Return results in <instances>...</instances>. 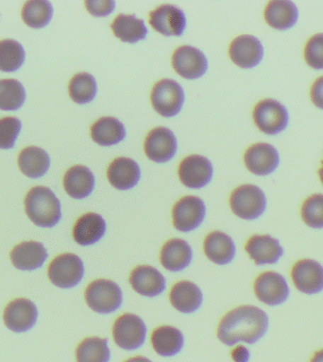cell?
I'll use <instances>...</instances> for the list:
<instances>
[{
    "label": "cell",
    "instance_id": "1",
    "mask_svg": "<svg viewBox=\"0 0 323 362\" xmlns=\"http://www.w3.org/2000/svg\"><path fill=\"white\" fill-rule=\"evenodd\" d=\"M268 314L254 305H241L227 313L218 325L217 338L227 346L254 344L268 329Z\"/></svg>",
    "mask_w": 323,
    "mask_h": 362
},
{
    "label": "cell",
    "instance_id": "2",
    "mask_svg": "<svg viewBox=\"0 0 323 362\" xmlns=\"http://www.w3.org/2000/svg\"><path fill=\"white\" fill-rule=\"evenodd\" d=\"M25 209L31 222L41 228H52L62 217L61 203L50 189L37 186L25 198Z\"/></svg>",
    "mask_w": 323,
    "mask_h": 362
},
{
    "label": "cell",
    "instance_id": "3",
    "mask_svg": "<svg viewBox=\"0 0 323 362\" xmlns=\"http://www.w3.org/2000/svg\"><path fill=\"white\" fill-rule=\"evenodd\" d=\"M88 307L101 314L115 313L121 307L123 293L115 282L109 279H98L88 286L85 291Z\"/></svg>",
    "mask_w": 323,
    "mask_h": 362
},
{
    "label": "cell",
    "instance_id": "4",
    "mask_svg": "<svg viewBox=\"0 0 323 362\" xmlns=\"http://www.w3.org/2000/svg\"><path fill=\"white\" fill-rule=\"evenodd\" d=\"M230 206L232 212L241 219L255 220L266 211V194L259 187L245 184L232 192Z\"/></svg>",
    "mask_w": 323,
    "mask_h": 362
},
{
    "label": "cell",
    "instance_id": "5",
    "mask_svg": "<svg viewBox=\"0 0 323 362\" xmlns=\"http://www.w3.org/2000/svg\"><path fill=\"white\" fill-rule=\"evenodd\" d=\"M147 328L140 317L125 313L115 320L113 337L116 345L127 351L137 350L144 344Z\"/></svg>",
    "mask_w": 323,
    "mask_h": 362
},
{
    "label": "cell",
    "instance_id": "6",
    "mask_svg": "<svg viewBox=\"0 0 323 362\" xmlns=\"http://www.w3.org/2000/svg\"><path fill=\"white\" fill-rule=\"evenodd\" d=\"M150 100L153 109L159 115L172 117L181 112L184 102V90L177 81L164 78L153 86Z\"/></svg>",
    "mask_w": 323,
    "mask_h": 362
},
{
    "label": "cell",
    "instance_id": "7",
    "mask_svg": "<svg viewBox=\"0 0 323 362\" xmlns=\"http://www.w3.org/2000/svg\"><path fill=\"white\" fill-rule=\"evenodd\" d=\"M254 120L258 129L268 135H276L288 127L289 115L288 110L274 99H264L255 106Z\"/></svg>",
    "mask_w": 323,
    "mask_h": 362
},
{
    "label": "cell",
    "instance_id": "8",
    "mask_svg": "<svg viewBox=\"0 0 323 362\" xmlns=\"http://www.w3.org/2000/svg\"><path fill=\"white\" fill-rule=\"evenodd\" d=\"M84 276V266L81 257L75 254L60 255L48 267V277L57 287H76Z\"/></svg>",
    "mask_w": 323,
    "mask_h": 362
},
{
    "label": "cell",
    "instance_id": "9",
    "mask_svg": "<svg viewBox=\"0 0 323 362\" xmlns=\"http://www.w3.org/2000/svg\"><path fill=\"white\" fill-rule=\"evenodd\" d=\"M205 214L206 208L203 201L194 195H187L181 198L173 206V225L181 232L195 230L203 223Z\"/></svg>",
    "mask_w": 323,
    "mask_h": 362
},
{
    "label": "cell",
    "instance_id": "10",
    "mask_svg": "<svg viewBox=\"0 0 323 362\" xmlns=\"http://www.w3.org/2000/svg\"><path fill=\"white\" fill-rule=\"evenodd\" d=\"M254 288L257 298L268 305L283 304L290 293L285 277L276 272L261 274L255 280Z\"/></svg>",
    "mask_w": 323,
    "mask_h": 362
},
{
    "label": "cell",
    "instance_id": "11",
    "mask_svg": "<svg viewBox=\"0 0 323 362\" xmlns=\"http://www.w3.org/2000/svg\"><path fill=\"white\" fill-rule=\"evenodd\" d=\"M212 165L208 158L200 155L188 156L181 161L178 175L181 183L187 188L201 189L211 181Z\"/></svg>",
    "mask_w": 323,
    "mask_h": 362
},
{
    "label": "cell",
    "instance_id": "12",
    "mask_svg": "<svg viewBox=\"0 0 323 362\" xmlns=\"http://www.w3.org/2000/svg\"><path fill=\"white\" fill-rule=\"evenodd\" d=\"M177 139L167 127H159L150 130L144 144V154L155 163H166L177 152Z\"/></svg>",
    "mask_w": 323,
    "mask_h": 362
},
{
    "label": "cell",
    "instance_id": "13",
    "mask_svg": "<svg viewBox=\"0 0 323 362\" xmlns=\"http://www.w3.org/2000/svg\"><path fill=\"white\" fill-rule=\"evenodd\" d=\"M175 72L186 79L203 76L208 69V61L200 49L191 45H183L175 50L172 56Z\"/></svg>",
    "mask_w": 323,
    "mask_h": 362
},
{
    "label": "cell",
    "instance_id": "14",
    "mask_svg": "<svg viewBox=\"0 0 323 362\" xmlns=\"http://www.w3.org/2000/svg\"><path fill=\"white\" fill-rule=\"evenodd\" d=\"M229 56L232 62L241 68L249 69L257 66L264 57L262 42L249 34L238 36L230 45Z\"/></svg>",
    "mask_w": 323,
    "mask_h": 362
},
{
    "label": "cell",
    "instance_id": "15",
    "mask_svg": "<svg viewBox=\"0 0 323 362\" xmlns=\"http://www.w3.org/2000/svg\"><path fill=\"white\" fill-rule=\"evenodd\" d=\"M149 24L164 36H181L186 27V14L176 6H159L150 11Z\"/></svg>",
    "mask_w": 323,
    "mask_h": 362
},
{
    "label": "cell",
    "instance_id": "16",
    "mask_svg": "<svg viewBox=\"0 0 323 362\" xmlns=\"http://www.w3.org/2000/svg\"><path fill=\"white\" fill-rule=\"evenodd\" d=\"M244 163L252 174L268 175L279 166L280 156L271 144L258 143L246 149L244 155Z\"/></svg>",
    "mask_w": 323,
    "mask_h": 362
},
{
    "label": "cell",
    "instance_id": "17",
    "mask_svg": "<svg viewBox=\"0 0 323 362\" xmlns=\"http://www.w3.org/2000/svg\"><path fill=\"white\" fill-rule=\"evenodd\" d=\"M291 277L300 291L317 294L323 291V266L313 259H302L294 264Z\"/></svg>",
    "mask_w": 323,
    "mask_h": 362
},
{
    "label": "cell",
    "instance_id": "18",
    "mask_svg": "<svg viewBox=\"0 0 323 362\" xmlns=\"http://www.w3.org/2000/svg\"><path fill=\"white\" fill-rule=\"evenodd\" d=\"M37 316L38 311L30 300L17 298L5 308L3 319L8 329L21 333L30 330L35 325Z\"/></svg>",
    "mask_w": 323,
    "mask_h": 362
},
{
    "label": "cell",
    "instance_id": "19",
    "mask_svg": "<svg viewBox=\"0 0 323 362\" xmlns=\"http://www.w3.org/2000/svg\"><path fill=\"white\" fill-rule=\"evenodd\" d=\"M245 250L256 265L275 264L283 255L279 240L269 235H254L246 242Z\"/></svg>",
    "mask_w": 323,
    "mask_h": 362
},
{
    "label": "cell",
    "instance_id": "20",
    "mask_svg": "<svg viewBox=\"0 0 323 362\" xmlns=\"http://www.w3.org/2000/svg\"><path fill=\"white\" fill-rule=\"evenodd\" d=\"M130 283L141 296L154 297L166 290V279L161 272L149 265H140L132 272Z\"/></svg>",
    "mask_w": 323,
    "mask_h": 362
},
{
    "label": "cell",
    "instance_id": "21",
    "mask_svg": "<svg viewBox=\"0 0 323 362\" xmlns=\"http://www.w3.org/2000/svg\"><path fill=\"white\" fill-rule=\"evenodd\" d=\"M140 167L130 158L113 160L107 169V178L110 185L120 191L132 189L140 180Z\"/></svg>",
    "mask_w": 323,
    "mask_h": 362
},
{
    "label": "cell",
    "instance_id": "22",
    "mask_svg": "<svg viewBox=\"0 0 323 362\" xmlns=\"http://www.w3.org/2000/svg\"><path fill=\"white\" fill-rule=\"evenodd\" d=\"M106 233V222L101 215L88 212L79 217L73 228V238L79 245L88 246L99 242Z\"/></svg>",
    "mask_w": 323,
    "mask_h": 362
},
{
    "label": "cell",
    "instance_id": "23",
    "mask_svg": "<svg viewBox=\"0 0 323 362\" xmlns=\"http://www.w3.org/2000/svg\"><path fill=\"white\" fill-rule=\"evenodd\" d=\"M203 249L206 257L218 265L229 264L237 253L234 240L221 231H214L207 235Z\"/></svg>",
    "mask_w": 323,
    "mask_h": 362
},
{
    "label": "cell",
    "instance_id": "24",
    "mask_svg": "<svg viewBox=\"0 0 323 362\" xmlns=\"http://www.w3.org/2000/svg\"><path fill=\"white\" fill-rule=\"evenodd\" d=\"M193 259L189 243L183 239H172L162 247L160 262L170 272H180L188 267Z\"/></svg>",
    "mask_w": 323,
    "mask_h": 362
},
{
    "label": "cell",
    "instance_id": "25",
    "mask_svg": "<svg viewBox=\"0 0 323 362\" xmlns=\"http://www.w3.org/2000/svg\"><path fill=\"white\" fill-rule=\"evenodd\" d=\"M47 257V250L38 242L20 243L14 246L11 252V259L14 267L22 271H33L41 267Z\"/></svg>",
    "mask_w": 323,
    "mask_h": 362
},
{
    "label": "cell",
    "instance_id": "26",
    "mask_svg": "<svg viewBox=\"0 0 323 362\" xmlns=\"http://www.w3.org/2000/svg\"><path fill=\"white\" fill-rule=\"evenodd\" d=\"M266 22L275 30H286L296 25L299 19V8L288 0L271 1L265 8Z\"/></svg>",
    "mask_w": 323,
    "mask_h": 362
},
{
    "label": "cell",
    "instance_id": "27",
    "mask_svg": "<svg viewBox=\"0 0 323 362\" xmlns=\"http://www.w3.org/2000/svg\"><path fill=\"white\" fill-rule=\"evenodd\" d=\"M170 302L176 310L183 313H195L203 304V293L195 283L180 281L173 286L169 293Z\"/></svg>",
    "mask_w": 323,
    "mask_h": 362
},
{
    "label": "cell",
    "instance_id": "28",
    "mask_svg": "<svg viewBox=\"0 0 323 362\" xmlns=\"http://www.w3.org/2000/svg\"><path fill=\"white\" fill-rule=\"evenodd\" d=\"M64 188L69 197L82 199L92 194L95 188V177L86 166H72L65 173Z\"/></svg>",
    "mask_w": 323,
    "mask_h": 362
},
{
    "label": "cell",
    "instance_id": "29",
    "mask_svg": "<svg viewBox=\"0 0 323 362\" xmlns=\"http://www.w3.org/2000/svg\"><path fill=\"white\" fill-rule=\"evenodd\" d=\"M152 344L159 356L169 358L178 355L183 350L184 337L178 328L163 325L153 331Z\"/></svg>",
    "mask_w": 323,
    "mask_h": 362
},
{
    "label": "cell",
    "instance_id": "30",
    "mask_svg": "<svg viewBox=\"0 0 323 362\" xmlns=\"http://www.w3.org/2000/svg\"><path fill=\"white\" fill-rule=\"evenodd\" d=\"M126 136L124 124L118 119L105 116L91 127V137L99 146H115L124 140Z\"/></svg>",
    "mask_w": 323,
    "mask_h": 362
},
{
    "label": "cell",
    "instance_id": "31",
    "mask_svg": "<svg viewBox=\"0 0 323 362\" xmlns=\"http://www.w3.org/2000/svg\"><path fill=\"white\" fill-rule=\"evenodd\" d=\"M113 34L122 42L135 44L146 38L147 28L143 20L133 14H118L110 25Z\"/></svg>",
    "mask_w": 323,
    "mask_h": 362
},
{
    "label": "cell",
    "instance_id": "32",
    "mask_svg": "<svg viewBox=\"0 0 323 362\" xmlns=\"http://www.w3.org/2000/svg\"><path fill=\"white\" fill-rule=\"evenodd\" d=\"M18 165L23 174L27 177H41L50 168V156L40 147H26L18 156Z\"/></svg>",
    "mask_w": 323,
    "mask_h": 362
},
{
    "label": "cell",
    "instance_id": "33",
    "mask_svg": "<svg viewBox=\"0 0 323 362\" xmlns=\"http://www.w3.org/2000/svg\"><path fill=\"white\" fill-rule=\"evenodd\" d=\"M76 362H110V350L107 339L92 337L84 339L76 350Z\"/></svg>",
    "mask_w": 323,
    "mask_h": 362
},
{
    "label": "cell",
    "instance_id": "34",
    "mask_svg": "<svg viewBox=\"0 0 323 362\" xmlns=\"http://www.w3.org/2000/svg\"><path fill=\"white\" fill-rule=\"evenodd\" d=\"M53 7L47 0H30L22 8V19L30 28H40L50 23Z\"/></svg>",
    "mask_w": 323,
    "mask_h": 362
},
{
    "label": "cell",
    "instance_id": "35",
    "mask_svg": "<svg viewBox=\"0 0 323 362\" xmlns=\"http://www.w3.org/2000/svg\"><path fill=\"white\" fill-rule=\"evenodd\" d=\"M69 95L78 104H86L93 101L96 95V82L91 74L79 73L74 76L68 85Z\"/></svg>",
    "mask_w": 323,
    "mask_h": 362
},
{
    "label": "cell",
    "instance_id": "36",
    "mask_svg": "<svg viewBox=\"0 0 323 362\" xmlns=\"http://www.w3.org/2000/svg\"><path fill=\"white\" fill-rule=\"evenodd\" d=\"M26 90L17 79H0V110H16L24 103Z\"/></svg>",
    "mask_w": 323,
    "mask_h": 362
},
{
    "label": "cell",
    "instance_id": "37",
    "mask_svg": "<svg viewBox=\"0 0 323 362\" xmlns=\"http://www.w3.org/2000/svg\"><path fill=\"white\" fill-rule=\"evenodd\" d=\"M25 50L22 45L11 39L0 41V70L13 72L25 61Z\"/></svg>",
    "mask_w": 323,
    "mask_h": 362
},
{
    "label": "cell",
    "instance_id": "38",
    "mask_svg": "<svg viewBox=\"0 0 323 362\" xmlns=\"http://www.w3.org/2000/svg\"><path fill=\"white\" fill-rule=\"evenodd\" d=\"M300 215L303 222L312 228H323V194H316L303 202Z\"/></svg>",
    "mask_w": 323,
    "mask_h": 362
},
{
    "label": "cell",
    "instance_id": "39",
    "mask_svg": "<svg viewBox=\"0 0 323 362\" xmlns=\"http://www.w3.org/2000/svg\"><path fill=\"white\" fill-rule=\"evenodd\" d=\"M22 129L21 121L16 117L0 119V148H13Z\"/></svg>",
    "mask_w": 323,
    "mask_h": 362
},
{
    "label": "cell",
    "instance_id": "40",
    "mask_svg": "<svg viewBox=\"0 0 323 362\" xmlns=\"http://www.w3.org/2000/svg\"><path fill=\"white\" fill-rule=\"evenodd\" d=\"M306 64L316 70H323V33L314 34L305 47Z\"/></svg>",
    "mask_w": 323,
    "mask_h": 362
},
{
    "label": "cell",
    "instance_id": "41",
    "mask_svg": "<svg viewBox=\"0 0 323 362\" xmlns=\"http://www.w3.org/2000/svg\"><path fill=\"white\" fill-rule=\"evenodd\" d=\"M85 7L93 16L104 17L113 13L115 3L112 0H88L85 1Z\"/></svg>",
    "mask_w": 323,
    "mask_h": 362
},
{
    "label": "cell",
    "instance_id": "42",
    "mask_svg": "<svg viewBox=\"0 0 323 362\" xmlns=\"http://www.w3.org/2000/svg\"><path fill=\"white\" fill-rule=\"evenodd\" d=\"M310 98L314 106L323 110V76H320L312 84Z\"/></svg>",
    "mask_w": 323,
    "mask_h": 362
},
{
    "label": "cell",
    "instance_id": "43",
    "mask_svg": "<svg viewBox=\"0 0 323 362\" xmlns=\"http://www.w3.org/2000/svg\"><path fill=\"white\" fill-rule=\"evenodd\" d=\"M231 356L234 362H249L251 352L244 345H237L232 350Z\"/></svg>",
    "mask_w": 323,
    "mask_h": 362
},
{
    "label": "cell",
    "instance_id": "44",
    "mask_svg": "<svg viewBox=\"0 0 323 362\" xmlns=\"http://www.w3.org/2000/svg\"><path fill=\"white\" fill-rule=\"evenodd\" d=\"M309 362H323V348L322 349L317 350L311 356L310 361Z\"/></svg>",
    "mask_w": 323,
    "mask_h": 362
},
{
    "label": "cell",
    "instance_id": "45",
    "mask_svg": "<svg viewBox=\"0 0 323 362\" xmlns=\"http://www.w3.org/2000/svg\"><path fill=\"white\" fill-rule=\"evenodd\" d=\"M125 362H152L150 359L144 358V356H133V358H130L127 359Z\"/></svg>",
    "mask_w": 323,
    "mask_h": 362
},
{
    "label": "cell",
    "instance_id": "46",
    "mask_svg": "<svg viewBox=\"0 0 323 362\" xmlns=\"http://www.w3.org/2000/svg\"><path fill=\"white\" fill-rule=\"evenodd\" d=\"M319 180L320 182H322L323 185V160L322 161V167L319 169Z\"/></svg>",
    "mask_w": 323,
    "mask_h": 362
}]
</instances>
